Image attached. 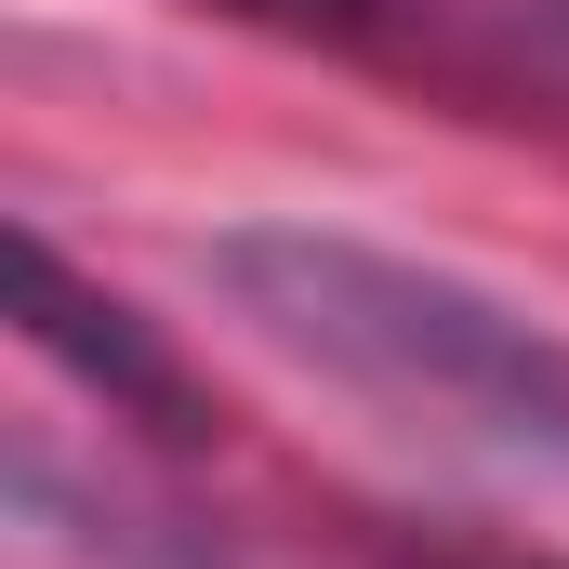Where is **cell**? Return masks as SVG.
I'll return each mask as SVG.
<instances>
[{"label": "cell", "mask_w": 569, "mask_h": 569, "mask_svg": "<svg viewBox=\"0 0 569 569\" xmlns=\"http://www.w3.org/2000/svg\"><path fill=\"white\" fill-rule=\"evenodd\" d=\"M212 291L398 437H437L450 463L517 490H569V331H543L530 305L345 226H239L212 239Z\"/></svg>", "instance_id": "obj_1"}, {"label": "cell", "mask_w": 569, "mask_h": 569, "mask_svg": "<svg viewBox=\"0 0 569 569\" xmlns=\"http://www.w3.org/2000/svg\"><path fill=\"white\" fill-rule=\"evenodd\" d=\"M13 305H27V331H40V345H53L107 411H133V425H159V437H212L199 385H186V371L133 331V305H120V291H93L53 239H40V226H13Z\"/></svg>", "instance_id": "obj_2"}, {"label": "cell", "mask_w": 569, "mask_h": 569, "mask_svg": "<svg viewBox=\"0 0 569 569\" xmlns=\"http://www.w3.org/2000/svg\"><path fill=\"white\" fill-rule=\"evenodd\" d=\"M212 13H252L279 40H371L385 27V0H212Z\"/></svg>", "instance_id": "obj_3"}, {"label": "cell", "mask_w": 569, "mask_h": 569, "mask_svg": "<svg viewBox=\"0 0 569 569\" xmlns=\"http://www.w3.org/2000/svg\"><path fill=\"white\" fill-rule=\"evenodd\" d=\"M530 569H543V557H530Z\"/></svg>", "instance_id": "obj_4"}]
</instances>
